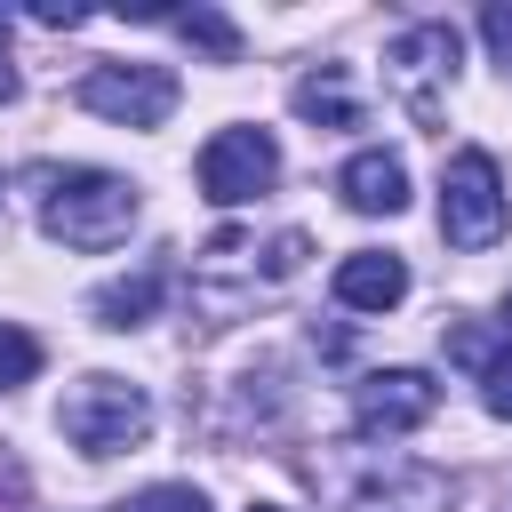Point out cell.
Instances as JSON below:
<instances>
[{"label": "cell", "mask_w": 512, "mask_h": 512, "mask_svg": "<svg viewBox=\"0 0 512 512\" xmlns=\"http://www.w3.org/2000/svg\"><path fill=\"white\" fill-rule=\"evenodd\" d=\"M32 376H40V336H24V328L0 320V392H16V384H32Z\"/></svg>", "instance_id": "obj_14"}, {"label": "cell", "mask_w": 512, "mask_h": 512, "mask_svg": "<svg viewBox=\"0 0 512 512\" xmlns=\"http://www.w3.org/2000/svg\"><path fill=\"white\" fill-rule=\"evenodd\" d=\"M32 16H40V24H64V32H72V24H88V8H72V0H40Z\"/></svg>", "instance_id": "obj_18"}, {"label": "cell", "mask_w": 512, "mask_h": 512, "mask_svg": "<svg viewBox=\"0 0 512 512\" xmlns=\"http://www.w3.org/2000/svg\"><path fill=\"white\" fill-rule=\"evenodd\" d=\"M168 24H176L192 48H208L216 64H232V56H240V32H232V16H224V8H176Z\"/></svg>", "instance_id": "obj_13"}, {"label": "cell", "mask_w": 512, "mask_h": 512, "mask_svg": "<svg viewBox=\"0 0 512 512\" xmlns=\"http://www.w3.org/2000/svg\"><path fill=\"white\" fill-rule=\"evenodd\" d=\"M0 48H8V16H0Z\"/></svg>", "instance_id": "obj_20"}, {"label": "cell", "mask_w": 512, "mask_h": 512, "mask_svg": "<svg viewBox=\"0 0 512 512\" xmlns=\"http://www.w3.org/2000/svg\"><path fill=\"white\" fill-rule=\"evenodd\" d=\"M336 504H344V512H448V504H456V480H448L440 464L392 456V464H368L360 480H344Z\"/></svg>", "instance_id": "obj_7"}, {"label": "cell", "mask_w": 512, "mask_h": 512, "mask_svg": "<svg viewBox=\"0 0 512 512\" xmlns=\"http://www.w3.org/2000/svg\"><path fill=\"white\" fill-rule=\"evenodd\" d=\"M248 512H280V504H248Z\"/></svg>", "instance_id": "obj_21"}, {"label": "cell", "mask_w": 512, "mask_h": 512, "mask_svg": "<svg viewBox=\"0 0 512 512\" xmlns=\"http://www.w3.org/2000/svg\"><path fill=\"white\" fill-rule=\"evenodd\" d=\"M440 232L448 248H496L504 240V176L488 152H456L448 176H440Z\"/></svg>", "instance_id": "obj_3"}, {"label": "cell", "mask_w": 512, "mask_h": 512, "mask_svg": "<svg viewBox=\"0 0 512 512\" xmlns=\"http://www.w3.org/2000/svg\"><path fill=\"white\" fill-rule=\"evenodd\" d=\"M296 112L320 120V128H360V104H352V88H344V64L304 72V80H296Z\"/></svg>", "instance_id": "obj_12"}, {"label": "cell", "mask_w": 512, "mask_h": 512, "mask_svg": "<svg viewBox=\"0 0 512 512\" xmlns=\"http://www.w3.org/2000/svg\"><path fill=\"white\" fill-rule=\"evenodd\" d=\"M40 224L64 248H120L128 224H136V184L112 176V168H64V176H48Z\"/></svg>", "instance_id": "obj_1"}, {"label": "cell", "mask_w": 512, "mask_h": 512, "mask_svg": "<svg viewBox=\"0 0 512 512\" xmlns=\"http://www.w3.org/2000/svg\"><path fill=\"white\" fill-rule=\"evenodd\" d=\"M456 56H464V48H456V24H408V32L384 48V80L400 88V104H408L424 128L440 120V88L456 80Z\"/></svg>", "instance_id": "obj_5"}, {"label": "cell", "mask_w": 512, "mask_h": 512, "mask_svg": "<svg viewBox=\"0 0 512 512\" xmlns=\"http://www.w3.org/2000/svg\"><path fill=\"white\" fill-rule=\"evenodd\" d=\"M432 408H440V384L424 376V368H384V376H360L352 384V424L376 440H400V432H416V424H432Z\"/></svg>", "instance_id": "obj_8"}, {"label": "cell", "mask_w": 512, "mask_h": 512, "mask_svg": "<svg viewBox=\"0 0 512 512\" xmlns=\"http://www.w3.org/2000/svg\"><path fill=\"white\" fill-rule=\"evenodd\" d=\"M336 192H344V208H360V216H400V208H408V168H400V152L368 144V152L344 160Z\"/></svg>", "instance_id": "obj_9"}, {"label": "cell", "mask_w": 512, "mask_h": 512, "mask_svg": "<svg viewBox=\"0 0 512 512\" xmlns=\"http://www.w3.org/2000/svg\"><path fill=\"white\" fill-rule=\"evenodd\" d=\"M120 512H208V504H200V488H184V480H160V488L128 496Z\"/></svg>", "instance_id": "obj_15"}, {"label": "cell", "mask_w": 512, "mask_h": 512, "mask_svg": "<svg viewBox=\"0 0 512 512\" xmlns=\"http://www.w3.org/2000/svg\"><path fill=\"white\" fill-rule=\"evenodd\" d=\"M480 400H488L496 416H512V344L488 352V368H480Z\"/></svg>", "instance_id": "obj_16"}, {"label": "cell", "mask_w": 512, "mask_h": 512, "mask_svg": "<svg viewBox=\"0 0 512 512\" xmlns=\"http://www.w3.org/2000/svg\"><path fill=\"white\" fill-rule=\"evenodd\" d=\"M56 432L72 448H88V456H120V448H136L152 432V400L128 376H80L64 392V408H56Z\"/></svg>", "instance_id": "obj_2"}, {"label": "cell", "mask_w": 512, "mask_h": 512, "mask_svg": "<svg viewBox=\"0 0 512 512\" xmlns=\"http://www.w3.org/2000/svg\"><path fill=\"white\" fill-rule=\"evenodd\" d=\"M80 112L112 120V128H160L176 112V72L168 64H96L80 88H72Z\"/></svg>", "instance_id": "obj_4"}, {"label": "cell", "mask_w": 512, "mask_h": 512, "mask_svg": "<svg viewBox=\"0 0 512 512\" xmlns=\"http://www.w3.org/2000/svg\"><path fill=\"white\" fill-rule=\"evenodd\" d=\"M160 288H168L160 264H144V272H128V280H104V288H96V320H104V328H144V320L160 312Z\"/></svg>", "instance_id": "obj_11"}, {"label": "cell", "mask_w": 512, "mask_h": 512, "mask_svg": "<svg viewBox=\"0 0 512 512\" xmlns=\"http://www.w3.org/2000/svg\"><path fill=\"white\" fill-rule=\"evenodd\" d=\"M8 96H16V72H8V64H0V104H8Z\"/></svg>", "instance_id": "obj_19"}, {"label": "cell", "mask_w": 512, "mask_h": 512, "mask_svg": "<svg viewBox=\"0 0 512 512\" xmlns=\"http://www.w3.org/2000/svg\"><path fill=\"white\" fill-rule=\"evenodd\" d=\"M480 32H488L496 64H512V0H488V8H480Z\"/></svg>", "instance_id": "obj_17"}, {"label": "cell", "mask_w": 512, "mask_h": 512, "mask_svg": "<svg viewBox=\"0 0 512 512\" xmlns=\"http://www.w3.org/2000/svg\"><path fill=\"white\" fill-rule=\"evenodd\" d=\"M272 176H280V144L264 128H216L200 144V192L216 208H240V200L272 192Z\"/></svg>", "instance_id": "obj_6"}, {"label": "cell", "mask_w": 512, "mask_h": 512, "mask_svg": "<svg viewBox=\"0 0 512 512\" xmlns=\"http://www.w3.org/2000/svg\"><path fill=\"white\" fill-rule=\"evenodd\" d=\"M400 296H408V264H400V256L352 248V256L336 264V304H352V312H392Z\"/></svg>", "instance_id": "obj_10"}]
</instances>
